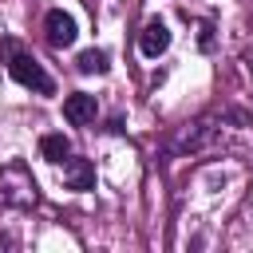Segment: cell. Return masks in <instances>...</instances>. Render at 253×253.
<instances>
[{
    "mask_svg": "<svg viewBox=\"0 0 253 253\" xmlns=\"http://www.w3.org/2000/svg\"><path fill=\"white\" fill-rule=\"evenodd\" d=\"M75 67H79L83 75H103V71H107V51L91 47V51H83V55L75 59Z\"/></svg>",
    "mask_w": 253,
    "mask_h": 253,
    "instance_id": "ba28073f",
    "label": "cell"
},
{
    "mask_svg": "<svg viewBox=\"0 0 253 253\" xmlns=\"http://www.w3.org/2000/svg\"><path fill=\"white\" fill-rule=\"evenodd\" d=\"M43 32H47V43H51V47H71V43H75V20H71L63 8H51V12H47Z\"/></svg>",
    "mask_w": 253,
    "mask_h": 253,
    "instance_id": "3957f363",
    "label": "cell"
},
{
    "mask_svg": "<svg viewBox=\"0 0 253 253\" xmlns=\"http://www.w3.org/2000/svg\"><path fill=\"white\" fill-rule=\"evenodd\" d=\"M0 202L16 206V210H32L40 202V190H36V178L24 162H8L0 170Z\"/></svg>",
    "mask_w": 253,
    "mask_h": 253,
    "instance_id": "6da1fadb",
    "label": "cell"
},
{
    "mask_svg": "<svg viewBox=\"0 0 253 253\" xmlns=\"http://www.w3.org/2000/svg\"><path fill=\"white\" fill-rule=\"evenodd\" d=\"M63 186L67 190H79V194H87V190H95V166L87 162V158H63Z\"/></svg>",
    "mask_w": 253,
    "mask_h": 253,
    "instance_id": "5b68a950",
    "label": "cell"
},
{
    "mask_svg": "<svg viewBox=\"0 0 253 253\" xmlns=\"http://www.w3.org/2000/svg\"><path fill=\"white\" fill-rule=\"evenodd\" d=\"M63 115H67V123H75V126H87V123H95V115H99V103H95V95H83V91H75V95H67V99H63Z\"/></svg>",
    "mask_w": 253,
    "mask_h": 253,
    "instance_id": "8992f818",
    "label": "cell"
},
{
    "mask_svg": "<svg viewBox=\"0 0 253 253\" xmlns=\"http://www.w3.org/2000/svg\"><path fill=\"white\" fill-rule=\"evenodd\" d=\"M138 47H142V55H150V59H158L166 47H170V28L154 16V20H146L142 24V32H138Z\"/></svg>",
    "mask_w": 253,
    "mask_h": 253,
    "instance_id": "277c9868",
    "label": "cell"
},
{
    "mask_svg": "<svg viewBox=\"0 0 253 253\" xmlns=\"http://www.w3.org/2000/svg\"><path fill=\"white\" fill-rule=\"evenodd\" d=\"M8 71H12V79H16L20 87L40 91V95H55V79L40 67V59H36V55H28V51H12Z\"/></svg>",
    "mask_w": 253,
    "mask_h": 253,
    "instance_id": "7a4b0ae2",
    "label": "cell"
},
{
    "mask_svg": "<svg viewBox=\"0 0 253 253\" xmlns=\"http://www.w3.org/2000/svg\"><path fill=\"white\" fill-rule=\"evenodd\" d=\"M40 154H43L47 162H63V158L71 154V138H67V134H43V138H40Z\"/></svg>",
    "mask_w": 253,
    "mask_h": 253,
    "instance_id": "52a82bcc",
    "label": "cell"
},
{
    "mask_svg": "<svg viewBox=\"0 0 253 253\" xmlns=\"http://www.w3.org/2000/svg\"><path fill=\"white\" fill-rule=\"evenodd\" d=\"M198 47H202V51H210V47H213V24H210V20L198 28Z\"/></svg>",
    "mask_w": 253,
    "mask_h": 253,
    "instance_id": "9c48e42d",
    "label": "cell"
}]
</instances>
